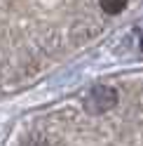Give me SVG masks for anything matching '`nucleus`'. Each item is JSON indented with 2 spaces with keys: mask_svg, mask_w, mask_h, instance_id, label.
Instances as JSON below:
<instances>
[{
  "mask_svg": "<svg viewBox=\"0 0 143 146\" xmlns=\"http://www.w3.org/2000/svg\"><path fill=\"white\" fill-rule=\"evenodd\" d=\"M101 7L108 14H117V12H122L127 7V0H101Z\"/></svg>",
  "mask_w": 143,
  "mask_h": 146,
  "instance_id": "obj_1",
  "label": "nucleus"
}]
</instances>
